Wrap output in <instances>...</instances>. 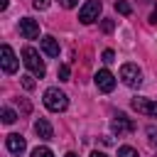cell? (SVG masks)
Masks as SVG:
<instances>
[{"label":"cell","instance_id":"cell-1","mask_svg":"<svg viewBox=\"0 0 157 157\" xmlns=\"http://www.w3.org/2000/svg\"><path fill=\"white\" fill-rule=\"evenodd\" d=\"M22 61H25V66L32 71V76L42 78V76L47 74V66H44V61L39 59V52H37L34 47H25V49H22Z\"/></svg>","mask_w":157,"mask_h":157},{"label":"cell","instance_id":"cell-2","mask_svg":"<svg viewBox=\"0 0 157 157\" xmlns=\"http://www.w3.org/2000/svg\"><path fill=\"white\" fill-rule=\"evenodd\" d=\"M44 105H47L52 113H61V110H66L69 98H66V93L59 91V88H47V91H44Z\"/></svg>","mask_w":157,"mask_h":157},{"label":"cell","instance_id":"cell-3","mask_svg":"<svg viewBox=\"0 0 157 157\" xmlns=\"http://www.w3.org/2000/svg\"><path fill=\"white\" fill-rule=\"evenodd\" d=\"M120 78H123V83L130 86V88H137V86L142 83V74H140L137 64H123V66H120Z\"/></svg>","mask_w":157,"mask_h":157},{"label":"cell","instance_id":"cell-4","mask_svg":"<svg viewBox=\"0 0 157 157\" xmlns=\"http://www.w3.org/2000/svg\"><path fill=\"white\" fill-rule=\"evenodd\" d=\"M101 10H103L101 0H88V2H86V5L78 10V20H81L83 25H91V22H96V20H98Z\"/></svg>","mask_w":157,"mask_h":157},{"label":"cell","instance_id":"cell-5","mask_svg":"<svg viewBox=\"0 0 157 157\" xmlns=\"http://www.w3.org/2000/svg\"><path fill=\"white\" fill-rule=\"evenodd\" d=\"M0 64H2V71L5 74H15L17 71V56H15V52H12V47H7V44H2V49H0Z\"/></svg>","mask_w":157,"mask_h":157},{"label":"cell","instance_id":"cell-6","mask_svg":"<svg viewBox=\"0 0 157 157\" xmlns=\"http://www.w3.org/2000/svg\"><path fill=\"white\" fill-rule=\"evenodd\" d=\"M96 86H98V91H103V93H110L113 88H115V76L108 71V69H101L96 76Z\"/></svg>","mask_w":157,"mask_h":157},{"label":"cell","instance_id":"cell-7","mask_svg":"<svg viewBox=\"0 0 157 157\" xmlns=\"http://www.w3.org/2000/svg\"><path fill=\"white\" fill-rule=\"evenodd\" d=\"M5 147H7V152H10V155H22V152L27 150V142H25V137H22V135L12 132V135H7V137H5Z\"/></svg>","mask_w":157,"mask_h":157},{"label":"cell","instance_id":"cell-8","mask_svg":"<svg viewBox=\"0 0 157 157\" xmlns=\"http://www.w3.org/2000/svg\"><path fill=\"white\" fill-rule=\"evenodd\" d=\"M132 130H135V123H132L125 113H118V115L113 118V132L125 135V132H132Z\"/></svg>","mask_w":157,"mask_h":157},{"label":"cell","instance_id":"cell-9","mask_svg":"<svg viewBox=\"0 0 157 157\" xmlns=\"http://www.w3.org/2000/svg\"><path fill=\"white\" fill-rule=\"evenodd\" d=\"M132 108L142 115H155L157 118V101H147V98H132Z\"/></svg>","mask_w":157,"mask_h":157},{"label":"cell","instance_id":"cell-10","mask_svg":"<svg viewBox=\"0 0 157 157\" xmlns=\"http://www.w3.org/2000/svg\"><path fill=\"white\" fill-rule=\"evenodd\" d=\"M20 34L25 39H37L39 37V25L34 20H29V17H22L20 20Z\"/></svg>","mask_w":157,"mask_h":157},{"label":"cell","instance_id":"cell-11","mask_svg":"<svg viewBox=\"0 0 157 157\" xmlns=\"http://www.w3.org/2000/svg\"><path fill=\"white\" fill-rule=\"evenodd\" d=\"M34 132H37L42 140H52V137H54V128H52V123H49L47 118H37V120H34Z\"/></svg>","mask_w":157,"mask_h":157},{"label":"cell","instance_id":"cell-12","mask_svg":"<svg viewBox=\"0 0 157 157\" xmlns=\"http://www.w3.org/2000/svg\"><path fill=\"white\" fill-rule=\"evenodd\" d=\"M42 52H44L47 56H59V42H56L52 34L42 37Z\"/></svg>","mask_w":157,"mask_h":157},{"label":"cell","instance_id":"cell-13","mask_svg":"<svg viewBox=\"0 0 157 157\" xmlns=\"http://www.w3.org/2000/svg\"><path fill=\"white\" fill-rule=\"evenodd\" d=\"M0 118H2L5 125H12V123L17 120V113H15L12 108H2V110H0Z\"/></svg>","mask_w":157,"mask_h":157},{"label":"cell","instance_id":"cell-14","mask_svg":"<svg viewBox=\"0 0 157 157\" xmlns=\"http://www.w3.org/2000/svg\"><path fill=\"white\" fill-rule=\"evenodd\" d=\"M118 157H140V155H137V150H135V147L123 145V147H118Z\"/></svg>","mask_w":157,"mask_h":157},{"label":"cell","instance_id":"cell-15","mask_svg":"<svg viewBox=\"0 0 157 157\" xmlns=\"http://www.w3.org/2000/svg\"><path fill=\"white\" fill-rule=\"evenodd\" d=\"M115 10H118L120 15H130V12H132V7H130L125 0H115Z\"/></svg>","mask_w":157,"mask_h":157},{"label":"cell","instance_id":"cell-16","mask_svg":"<svg viewBox=\"0 0 157 157\" xmlns=\"http://www.w3.org/2000/svg\"><path fill=\"white\" fill-rule=\"evenodd\" d=\"M32 157H54V152L49 147H34L32 150Z\"/></svg>","mask_w":157,"mask_h":157},{"label":"cell","instance_id":"cell-17","mask_svg":"<svg viewBox=\"0 0 157 157\" xmlns=\"http://www.w3.org/2000/svg\"><path fill=\"white\" fill-rule=\"evenodd\" d=\"M69 76H71V69L66 64H61L59 66V81H69Z\"/></svg>","mask_w":157,"mask_h":157},{"label":"cell","instance_id":"cell-18","mask_svg":"<svg viewBox=\"0 0 157 157\" xmlns=\"http://www.w3.org/2000/svg\"><path fill=\"white\" fill-rule=\"evenodd\" d=\"M20 78H22V86H25L27 91H32V88H34V78H32V76H20Z\"/></svg>","mask_w":157,"mask_h":157},{"label":"cell","instance_id":"cell-19","mask_svg":"<svg viewBox=\"0 0 157 157\" xmlns=\"http://www.w3.org/2000/svg\"><path fill=\"white\" fill-rule=\"evenodd\" d=\"M113 27H115L113 20H103V22H101V29H103V32H113Z\"/></svg>","mask_w":157,"mask_h":157},{"label":"cell","instance_id":"cell-20","mask_svg":"<svg viewBox=\"0 0 157 157\" xmlns=\"http://www.w3.org/2000/svg\"><path fill=\"white\" fill-rule=\"evenodd\" d=\"M103 61H105V64H113V61H115V54H113V49H105V52H103Z\"/></svg>","mask_w":157,"mask_h":157},{"label":"cell","instance_id":"cell-21","mask_svg":"<svg viewBox=\"0 0 157 157\" xmlns=\"http://www.w3.org/2000/svg\"><path fill=\"white\" fill-rule=\"evenodd\" d=\"M59 2H61V7L71 10V7H76V2H78V0H59Z\"/></svg>","mask_w":157,"mask_h":157},{"label":"cell","instance_id":"cell-22","mask_svg":"<svg viewBox=\"0 0 157 157\" xmlns=\"http://www.w3.org/2000/svg\"><path fill=\"white\" fill-rule=\"evenodd\" d=\"M32 5H34L37 10H44V7L49 5V0H32Z\"/></svg>","mask_w":157,"mask_h":157},{"label":"cell","instance_id":"cell-23","mask_svg":"<svg viewBox=\"0 0 157 157\" xmlns=\"http://www.w3.org/2000/svg\"><path fill=\"white\" fill-rule=\"evenodd\" d=\"M147 135H150V140H152V142H157V128H152V125H150V128H147Z\"/></svg>","mask_w":157,"mask_h":157},{"label":"cell","instance_id":"cell-24","mask_svg":"<svg viewBox=\"0 0 157 157\" xmlns=\"http://www.w3.org/2000/svg\"><path fill=\"white\" fill-rule=\"evenodd\" d=\"M150 22H152V25H157V10H155V12L150 15Z\"/></svg>","mask_w":157,"mask_h":157},{"label":"cell","instance_id":"cell-25","mask_svg":"<svg viewBox=\"0 0 157 157\" xmlns=\"http://www.w3.org/2000/svg\"><path fill=\"white\" fill-rule=\"evenodd\" d=\"M91 157H108V155H103V152H91Z\"/></svg>","mask_w":157,"mask_h":157},{"label":"cell","instance_id":"cell-26","mask_svg":"<svg viewBox=\"0 0 157 157\" xmlns=\"http://www.w3.org/2000/svg\"><path fill=\"white\" fill-rule=\"evenodd\" d=\"M7 7V0H0V10H5Z\"/></svg>","mask_w":157,"mask_h":157},{"label":"cell","instance_id":"cell-27","mask_svg":"<svg viewBox=\"0 0 157 157\" xmlns=\"http://www.w3.org/2000/svg\"><path fill=\"white\" fill-rule=\"evenodd\" d=\"M66 157H78V155L76 152H66Z\"/></svg>","mask_w":157,"mask_h":157}]
</instances>
